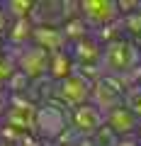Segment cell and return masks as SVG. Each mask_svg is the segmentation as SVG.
Here are the masks:
<instances>
[{"instance_id": "6da1fadb", "label": "cell", "mask_w": 141, "mask_h": 146, "mask_svg": "<svg viewBox=\"0 0 141 146\" xmlns=\"http://www.w3.org/2000/svg\"><path fill=\"white\" fill-rule=\"evenodd\" d=\"M141 66V54H139V44L129 36H117L112 42L102 44V54H100V73L105 76H117L124 78L131 71Z\"/></svg>"}, {"instance_id": "7a4b0ae2", "label": "cell", "mask_w": 141, "mask_h": 146, "mask_svg": "<svg viewBox=\"0 0 141 146\" xmlns=\"http://www.w3.org/2000/svg\"><path fill=\"white\" fill-rule=\"evenodd\" d=\"M90 88H93V80L88 76H83L80 71H73L68 78L54 83V93H51L54 100L51 102L71 112V110L80 107V105L90 102Z\"/></svg>"}, {"instance_id": "3957f363", "label": "cell", "mask_w": 141, "mask_h": 146, "mask_svg": "<svg viewBox=\"0 0 141 146\" xmlns=\"http://www.w3.org/2000/svg\"><path fill=\"white\" fill-rule=\"evenodd\" d=\"M68 129H71V127H68V115H66L63 107H58V105H54V102L37 105L32 134H37L39 139H44V141H56L58 144V141L66 136Z\"/></svg>"}, {"instance_id": "277c9868", "label": "cell", "mask_w": 141, "mask_h": 146, "mask_svg": "<svg viewBox=\"0 0 141 146\" xmlns=\"http://www.w3.org/2000/svg\"><path fill=\"white\" fill-rule=\"evenodd\" d=\"M7 54L12 56L15 61L17 73H22L24 78H29L32 83L46 78V71H49V54L44 49L34 46V44H24V46H17V49H7Z\"/></svg>"}, {"instance_id": "5b68a950", "label": "cell", "mask_w": 141, "mask_h": 146, "mask_svg": "<svg viewBox=\"0 0 141 146\" xmlns=\"http://www.w3.org/2000/svg\"><path fill=\"white\" fill-rule=\"evenodd\" d=\"M124 93H126V85H124L122 78L100 73L97 78L93 80V88H90V102H93L102 115H107L110 110L124 105Z\"/></svg>"}, {"instance_id": "8992f818", "label": "cell", "mask_w": 141, "mask_h": 146, "mask_svg": "<svg viewBox=\"0 0 141 146\" xmlns=\"http://www.w3.org/2000/svg\"><path fill=\"white\" fill-rule=\"evenodd\" d=\"M78 17L85 22V27L93 32H100L105 27L119 22L117 0H80L78 3Z\"/></svg>"}, {"instance_id": "52a82bcc", "label": "cell", "mask_w": 141, "mask_h": 146, "mask_svg": "<svg viewBox=\"0 0 141 146\" xmlns=\"http://www.w3.org/2000/svg\"><path fill=\"white\" fill-rule=\"evenodd\" d=\"M34 115H37V105L32 102L27 95H7L3 105V119L5 127L22 134H32L34 129Z\"/></svg>"}, {"instance_id": "ba28073f", "label": "cell", "mask_w": 141, "mask_h": 146, "mask_svg": "<svg viewBox=\"0 0 141 146\" xmlns=\"http://www.w3.org/2000/svg\"><path fill=\"white\" fill-rule=\"evenodd\" d=\"M68 127L80 136V139H90L95 131L105 127V115L95 107L93 102H85L80 107L68 112Z\"/></svg>"}, {"instance_id": "9c48e42d", "label": "cell", "mask_w": 141, "mask_h": 146, "mask_svg": "<svg viewBox=\"0 0 141 146\" xmlns=\"http://www.w3.org/2000/svg\"><path fill=\"white\" fill-rule=\"evenodd\" d=\"M105 127H107L117 139H124V136H134L136 134L139 119H136V115L126 107V105H119V107L110 110V112L105 115Z\"/></svg>"}, {"instance_id": "30bf717a", "label": "cell", "mask_w": 141, "mask_h": 146, "mask_svg": "<svg viewBox=\"0 0 141 146\" xmlns=\"http://www.w3.org/2000/svg\"><path fill=\"white\" fill-rule=\"evenodd\" d=\"M32 44L44 49L46 54H56V51H66L68 39L61 27H34L32 29Z\"/></svg>"}, {"instance_id": "8fae6325", "label": "cell", "mask_w": 141, "mask_h": 146, "mask_svg": "<svg viewBox=\"0 0 141 146\" xmlns=\"http://www.w3.org/2000/svg\"><path fill=\"white\" fill-rule=\"evenodd\" d=\"M73 71H75V63H73V58L68 56V51L49 54V71H46V78L51 80V83H58V80L68 78Z\"/></svg>"}, {"instance_id": "7c38bea8", "label": "cell", "mask_w": 141, "mask_h": 146, "mask_svg": "<svg viewBox=\"0 0 141 146\" xmlns=\"http://www.w3.org/2000/svg\"><path fill=\"white\" fill-rule=\"evenodd\" d=\"M32 25L29 20H15L7 25L5 29V42H7V49H17V46H24V44L32 42Z\"/></svg>"}, {"instance_id": "4fadbf2b", "label": "cell", "mask_w": 141, "mask_h": 146, "mask_svg": "<svg viewBox=\"0 0 141 146\" xmlns=\"http://www.w3.org/2000/svg\"><path fill=\"white\" fill-rule=\"evenodd\" d=\"M0 7H3V12H5L7 22L29 20L32 10H34V0H3Z\"/></svg>"}, {"instance_id": "5bb4252c", "label": "cell", "mask_w": 141, "mask_h": 146, "mask_svg": "<svg viewBox=\"0 0 141 146\" xmlns=\"http://www.w3.org/2000/svg\"><path fill=\"white\" fill-rule=\"evenodd\" d=\"M61 29H63V34H66L68 44H71V42H75V39H83V36H88V34H90V29L85 27V22L80 20L78 15H75V17H71V20H66V22L61 25Z\"/></svg>"}, {"instance_id": "9a60e30c", "label": "cell", "mask_w": 141, "mask_h": 146, "mask_svg": "<svg viewBox=\"0 0 141 146\" xmlns=\"http://www.w3.org/2000/svg\"><path fill=\"white\" fill-rule=\"evenodd\" d=\"M122 32H126L124 36H129V39H141V10H136V12H131V15H126V17H122Z\"/></svg>"}, {"instance_id": "2e32d148", "label": "cell", "mask_w": 141, "mask_h": 146, "mask_svg": "<svg viewBox=\"0 0 141 146\" xmlns=\"http://www.w3.org/2000/svg\"><path fill=\"white\" fill-rule=\"evenodd\" d=\"M124 105L136 115V119L141 122V83L139 85H131V88L124 93Z\"/></svg>"}, {"instance_id": "e0dca14e", "label": "cell", "mask_w": 141, "mask_h": 146, "mask_svg": "<svg viewBox=\"0 0 141 146\" xmlns=\"http://www.w3.org/2000/svg\"><path fill=\"white\" fill-rule=\"evenodd\" d=\"M15 73H17L15 61H12V56L5 51L3 56H0V88H5V85H7V80H10L12 76H15Z\"/></svg>"}, {"instance_id": "ac0fdd59", "label": "cell", "mask_w": 141, "mask_h": 146, "mask_svg": "<svg viewBox=\"0 0 141 146\" xmlns=\"http://www.w3.org/2000/svg\"><path fill=\"white\" fill-rule=\"evenodd\" d=\"M115 146H141V144L134 139V136H124V139H119Z\"/></svg>"}, {"instance_id": "d6986e66", "label": "cell", "mask_w": 141, "mask_h": 146, "mask_svg": "<svg viewBox=\"0 0 141 146\" xmlns=\"http://www.w3.org/2000/svg\"><path fill=\"white\" fill-rule=\"evenodd\" d=\"M7 25H10V22H7L5 12H3V7H0V34H3V36H5V29H7Z\"/></svg>"}, {"instance_id": "ffe728a7", "label": "cell", "mask_w": 141, "mask_h": 146, "mask_svg": "<svg viewBox=\"0 0 141 146\" xmlns=\"http://www.w3.org/2000/svg\"><path fill=\"white\" fill-rule=\"evenodd\" d=\"M5 51H7V42H5V36L0 34V56H3Z\"/></svg>"}, {"instance_id": "44dd1931", "label": "cell", "mask_w": 141, "mask_h": 146, "mask_svg": "<svg viewBox=\"0 0 141 146\" xmlns=\"http://www.w3.org/2000/svg\"><path fill=\"white\" fill-rule=\"evenodd\" d=\"M134 139L141 144V122H139V127H136V134H134Z\"/></svg>"}, {"instance_id": "7402d4cb", "label": "cell", "mask_w": 141, "mask_h": 146, "mask_svg": "<svg viewBox=\"0 0 141 146\" xmlns=\"http://www.w3.org/2000/svg\"><path fill=\"white\" fill-rule=\"evenodd\" d=\"M139 54H141V44H139Z\"/></svg>"}]
</instances>
